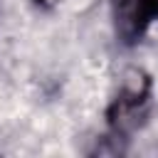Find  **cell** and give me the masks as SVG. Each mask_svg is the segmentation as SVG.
Here are the masks:
<instances>
[{
    "label": "cell",
    "instance_id": "1",
    "mask_svg": "<svg viewBox=\"0 0 158 158\" xmlns=\"http://www.w3.org/2000/svg\"><path fill=\"white\" fill-rule=\"evenodd\" d=\"M111 5H114V20H116L118 37L126 44L136 42L151 20L148 2L146 0H111Z\"/></svg>",
    "mask_w": 158,
    "mask_h": 158
},
{
    "label": "cell",
    "instance_id": "2",
    "mask_svg": "<svg viewBox=\"0 0 158 158\" xmlns=\"http://www.w3.org/2000/svg\"><path fill=\"white\" fill-rule=\"evenodd\" d=\"M148 86H151V84H148V77H146L141 69H128V72L123 74L118 99L143 106V101H146V96H148Z\"/></svg>",
    "mask_w": 158,
    "mask_h": 158
},
{
    "label": "cell",
    "instance_id": "3",
    "mask_svg": "<svg viewBox=\"0 0 158 158\" xmlns=\"http://www.w3.org/2000/svg\"><path fill=\"white\" fill-rule=\"evenodd\" d=\"M148 2V12H151V17H158V0H146Z\"/></svg>",
    "mask_w": 158,
    "mask_h": 158
},
{
    "label": "cell",
    "instance_id": "4",
    "mask_svg": "<svg viewBox=\"0 0 158 158\" xmlns=\"http://www.w3.org/2000/svg\"><path fill=\"white\" fill-rule=\"evenodd\" d=\"M37 2H40V5H44V7H49V5H54L57 0H37Z\"/></svg>",
    "mask_w": 158,
    "mask_h": 158
}]
</instances>
